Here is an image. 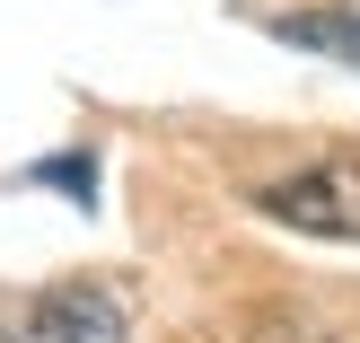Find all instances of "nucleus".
<instances>
[{
  "mask_svg": "<svg viewBox=\"0 0 360 343\" xmlns=\"http://www.w3.org/2000/svg\"><path fill=\"white\" fill-rule=\"evenodd\" d=\"M255 211L308 238H360V158H308L299 176H264Z\"/></svg>",
  "mask_w": 360,
  "mask_h": 343,
  "instance_id": "f257e3e1",
  "label": "nucleus"
},
{
  "mask_svg": "<svg viewBox=\"0 0 360 343\" xmlns=\"http://www.w3.org/2000/svg\"><path fill=\"white\" fill-rule=\"evenodd\" d=\"M9 343H123V299L97 291V282H62L18 317Z\"/></svg>",
  "mask_w": 360,
  "mask_h": 343,
  "instance_id": "f03ea898",
  "label": "nucleus"
},
{
  "mask_svg": "<svg viewBox=\"0 0 360 343\" xmlns=\"http://www.w3.org/2000/svg\"><path fill=\"white\" fill-rule=\"evenodd\" d=\"M273 35L299 44V53H326V62H352V70H360V18H352V9H281Z\"/></svg>",
  "mask_w": 360,
  "mask_h": 343,
  "instance_id": "7ed1b4c3",
  "label": "nucleus"
},
{
  "mask_svg": "<svg viewBox=\"0 0 360 343\" xmlns=\"http://www.w3.org/2000/svg\"><path fill=\"white\" fill-rule=\"evenodd\" d=\"M44 176H53L62 194H70V203H88V194H97V176H88V150H62V158H53Z\"/></svg>",
  "mask_w": 360,
  "mask_h": 343,
  "instance_id": "20e7f679",
  "label": "nucleus"
}]
</instances>
